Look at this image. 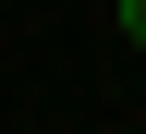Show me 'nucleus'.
Masks as SVG:
<instances>
[{
  "label": "nucleus",
  "mask_w": 146,
  "mask_h": 134,
  "mask_svg": "<svg viewBox=\"0 0 146 134\" xmlns=\"http://www.w3.org/2000/svg\"><path fill=\"white\" fill-rule=\"evenodd\" d=\"M122 37H134V49H146V0H122Z\"/></svg>",
  "instance_id": "nucleus-1"
}]
</instances>
